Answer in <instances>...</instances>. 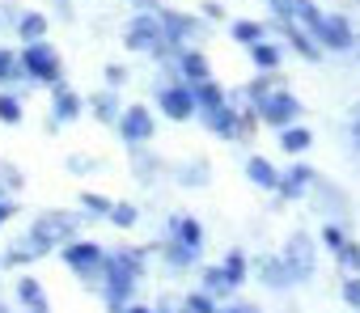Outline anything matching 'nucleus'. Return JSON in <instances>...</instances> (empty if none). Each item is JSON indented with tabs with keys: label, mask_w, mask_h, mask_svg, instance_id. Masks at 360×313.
<instances>
[{
	"label": "nucleus",
	"mask_w": 360,
	"mask_h": 313,
	"mask_svg": "<svg viewBox=\"0 0 360 313\" xmlns=\"http://www.w3.org/2000/svg\"><path fill=\"white\" fill-rule=\"evenodd\" d=\"M22 64H26V72L34 76V81H60V55L51 51V47H43V43H34L26 55H22Z\"/></svg>",
	"instance_id": "obj_1"
},
{
	"label": "nucleus",
	"mask_w": 360,
	"mask_h": 313,
	"mask_svg": "<svg viewBox=\"0 0 360 313\" xmlns=\"http://www.w3.org/2000/svg\"><path fill=\"white\" fill-rule=\"evenodd\" d=\"M161 110H165L169 119H191V114H195V93H191L187 85H169V89L161 93Z\"/></svg>",
	"instance_id": "obj_2"
},
{
	"label": "nucleus",
	"mask_w": 360,
	"mask_h": 313,
	"mask_svg": "<svg viewBox=\"0 0 360 313\" xmlns=\"http://www.w3.org/2000/svg\"><path fill=\"white\" fill-rule=\"evenodd\" d=\"M297 98H288V93H267L263 98V119L267 123H276V127H288L292 119H297Z\"/></svg>",
	"instance_id": "obj_3"
},
{
	"label": "nucleus",
	"mask_w": 360,
	"mask_h": 313,
	"mask_svg": "<svg viewBox=\"0 0 360 313\" xmlns=\"http://www.w3.org/2000/svg\"><path fill=\"white\" fill-rule=\"evenodd\" d=\"M131 279H136V267H131L127 258H115V262H110V288H106L110 305H119V300L131 292Z\"/></svg>",
	"instance_id": "obj_4"
},
{
	"label": "nucleus",
	"mask_w": 360,
	"mask_h": 313,
	"mask_svg": "<svg viewBox=\"0 0 360 313\" xmlns=\"http://www.w3.org/2000/svg\"><path fill=\"white\" fill-rule=\"evenodd\" d=\"M314 34H318L330 51H343V47L352 43V30H347V22H343V18H322Z\"/></svg>",
	"instance_id": "obj_5"
},
{
	"label": "nucleus",
	"mask_w": 360,
	"mask_h": 313,
	"mask_svg": "<svg viewBox=\"0 0 360 313\" xmlns=\"http://www.w3.org/2000/svg\"><path fill=\"white\" fill-rule=\"evenodd\" d=\"M119 131H123L127 140H144V135L153 131V119H148V110H144V106H131V110L119 119Z\"/></svg>",
	"instance_id": "obj_6"
},
{
	"label": "nucleus",
	"mask_w": 360,
	"mask_h": 313,
	"mask_svg": "<svg viewBox=\"0 0 360 313\" xmlns=\"http://www.w3.org/2000/svg\"><path fill=\"white\" fill-rule=\"evenodd\" d=\"M157 34H161V30H157V22H153V18H136V22H131V30H127V47H131V51L153 47V43H157Z\"/></svg>",
	"instance_id": "obj_7"
},
{
	"label": "nucleus",
	"mask_w": 360,
	"mask_h": 313,
	"mask_svg": "<svg viewBox=\"0 0 360 313\" xmlns=\"http://www.w3.org/2000/svg\"><path fill=\"white\" fill-rule=\"evenodd\" d=\"M64 258H68L77 271H89V267H98V262H102V250H98V246H89V241H77V246H68V250H64Z\"/></svg>",
	"instance_id": "obj_8"
},
{
	"label": "nucleus",
	"mask_w": 360,
	"mask_h": 313,
	"mask_svg": "<svg viewBox=\"0 0 360 313\" xmlns=\"http://www.w3.org/2000/svg\"><path fill=\"white\" fill-rule=\"evenodd\" d=\"M246 174H250V182H255V187H263V191L280 187V174L263 161V156H250V161H246Z\"/></svg>",
	"instance_id": "obj_9"
},
{
	"label": "nucleus",
	"mask_w": 360,
	"mask_h": 313,
	"mask_svg": "<svg viewBox=\"0 0 360 313\" xmlns=\"http://www.w3.org/2000/svg\"><path fill=\"white\" fill-rule=\"evenodd\" d=\"M208 127H212L217 135H225V140L242 131V127H238V114H233V110H225V106H212V110H208Z\"/></svg>",
	"instance_id": "obj_10"
},
{
	"label": "nucleus",
	"mask_w": 360,
	"mask_h": 313,
	"mask_svg": "<svg viewBox=\"0 0 360 313\" xmlns=\"http://www.w3.org/2000/svg\"><path fill=\"white\" fill-rule=\"evenodd\" d=\"M280 144H284L288 152H305V148L314 144V131H305V127H284V131H280Z\"/></svg>",
	"instance_id": "obj_11"
},
{
	"label": "nucleus",
	"mask_w": 360,
	"mask_h": 313,
	"mask_svg": "<svg viewBox=\"0 0 360 313\" xmlns=\"http://www.w3.org/2000/svg\"><path fill=\"white\" fill-rule=\"evenodd\" d=\"M288 258H292V275H305V271L314 267V258H309V241H305V237H292Z\"/></svg>",
	"instance_id": "obj_12"
},
{
	"label": "nucleus",
	"mask_w": 360,
	"mask_h": 313,
	"mask_svg": "<svg viewBox=\"0 0 360 313\" xmlns=\"http://www.w3.org/2000/svg\"><path fill=\"white\" fill-rule=\"evenodd\" d=\"M161 26H165V34H169V39H187V34L195 30V22H191L187 13H165V18H161Z\"/></svg>",
	"instance_id": "obj_13"
},
{
	"label": "nucleus",
	"mask_w": 360,
	"mask_h": 313,
	"mask_svg": "<svg viewBox=\"0 0 360 313\" xmlns=\"http://www.w3.org/2000/svg\"><path fill=\"white\" fill-rule=\"evenodd\" d=\"M178 64H183V72H187L191 81H208V60H204L200 51H187L183 60H178Z\"/></svg>",
	"instance_id": "obj_14"
},
{
	"label": "nucleus",
	"mask_w": 360,
	"mask_h": 313,
	"mask_svg": "<svg viewBox=\"0 0 360 313\" xmlns=\"http://www.w3.org/2000/svg\"><path fill=\"white\" fill-rule=\"evenodd\" d=\"M174 233L183 237V246H187V250H195V246H200V237H204V233H200V225H195L191 216H183V220H174Z\"/></svg>",
	"instance_id": "obj_15"
},
{
	"label": "nucleus",
	"mask_w": 360,
	"mask_h": 313,
	"mask_svg": "<svg viewBox=\"0 0 360 313\" xmlns=\"http://www.w3.org/2000/svg\"><path fill=\"white\" fill-rule=\"evenodd\" d=\"M250 55H255V64H259L263 72H271V68L280 64V51H276L271 43H255V51H250Z\"/></svg>",
	"instance_id": "obj_16"
},
{
	"label": "nucleus",
	"mask_w": 360,
	"mask_h": 313,
	"mask_svg": "<svg viewBox=\"0 0 360 313\" xmlns=\"http://www.w3.org/2000/svg\"><path fill=\"white\" fill-rule=\"evenodd\" d=\"M18 292H22V300H26L30 309H43V305H47V296H43V288H39L34 279H22V284H18Z\"/></svg>",
	"instance_id": "obj_17"
},
{
	"label": "nucleus",
	"mask_w": 360,
	"mask_h": 313,
	"mask_svg": "<svg viewBox=\"0 0 360 313\" xmlns=\"http://www.w3.org/2000/svg\"><path fill=\"white\" fill-rule=\"evenodd\" d=\"M259 34H263V26H259V22H238V26H233V39H238V43H250V47H255V43H259Z\"/></svg>",
	"instance_id": "obj_18"
},
{
	"label": "nucleus",
	"mask_w": 360,
	"mask_h": 313,
	"mask_svg": "<svg viewBox=\"0 0 360 313\" xmlns=\"http://www.w3.org/2000/svg\"><path fill=\"white\" fill-rule=\"evenodd\" d=\"M77 110H81V102H77L68 89H60V93H56V114H60V119H72Z\"/></svg>",
	"instance_id": "obj_19"
},
{
	"label": "nucleus",
	"mask_w": 360,
	"mask_h": 313,
	"mask_svg": "<svg viewBox=\"0 0 360 313\" xmlns=\"http://www.w3.org/2000/svg\"><path fill=\"white\" fill-rule=\"evenodd\" d=\"M195 102H200V106H208V110H212V106H221V85L204 81V85H200V93H195Z\"/></svg>",
	"instance_id": "obj_20"
},
{
	"label": "nucleus",
	"mask_w": 360,
	"mask_h": 313,
	"mask_svg": "<svg viewBox=\"0 0 360 313\" xmlns=\"http://www.w3.org/2000/svg\"><path fill=\"white\" fill-rule=\"evenodd\" d=\"M0 119H5V123H18V119H22V102L9 98V93H0Z\"/></svg>",
	"instance_id": "obj_21"
},
{
	"label": "nucleus",
	"mask_w": 360,
	"mask_h": 313,
	"mask_svg": "<svg viewBox=\"0 0 360 313\" xmlns=\"http://www.w3.org/2000/svg\"><path fill=\"white\" fill-rule=\"evenodd\" d=\"M288 39H292V47H297V51H301L305 60H318V47H314V43H309V39H305L301 30H292V26H288Z\"/></svg>",
	"instance_id": "obj_22"
},
{
	"label": "nucleus",
	"mask_w": 360,
	"mask_h": 313,
	"mask_svg": "<svg viewBox=\"0 0 360 313\" xmlns=\"http://www.w3.org/2000/svg\"><path fill=\"white\" fill-rule=\"evenodd\" d=\"M43 30H47V22H43L39 13H26V18H22V34H26V39H39Z\"/></svg>",
	"instance_id": "obj_23"
},
{
	"label": "nucleus",
	"mask_w": 360,
	"mask_h": 313,
	"mask_svg": "<svg viewBox=\"0 0 360 313\" xmlns=\"http://www.w3.org/2000/svg\"><path fill=\"white\" fill-rule=\"evenodd\" d=\"M339 258H343V267L360 271V246H356V241H343V246H339Z\"/></svg>",
	"instance_id": "obj_24"
},
{
	"label": "nucleus",
	"mask_w": 360,
	"mask_h": 313,
	"mask_svg": "<svg viewBox=\"0 0 360 313\" xmlns=\"http://www.w3.org/2000/svg\"><path fill=\"white\" fill-rule=\"evenodd\" d=\"M305 182H309V170H292V178H288V182H284L280 191H284V195H297V191H301Z\"/></svg>",
	"instance_id": "obj_25"
},
{
	"label": "nucleus",
	"mask_w": 360,
	"mask_h": 313,
	"mask_svg": "<svg viewBox=\"0 0 360 313\" xmlns=\"http://www.w3.org/2000/svg\"><path fill=\"white\" fill-rule=\"evenodd\" d=\"M221 275H225V284H238V279H242V254H233V258L225 262V271H221Z\"/></svg>",
	"instance_id": "obj_26"
},
{
	"label": "nucleus",
	"mask_w": 360,
	"mask_h": 313,
	"mask_svg": "<svg viewBox=\"0 0 360 313\" xmlns=\"http://www.w3.org/2000/svg\"><path fill=\"white\" fill-rule=\"evenodd\" d=\"M18 72V60L9 55V51H0V81H5V76H13Z\"/></svg>",
	"instance_id": "obj_27"
},
{
	"label": "nucleus",
	"mask_w": 360,
	"mask_h": 313,
	"mask_svg": "<svg viewBox=\"0 0 360 313\" xmlns=\"http://www.w3.org/2000/svg\"><path fill=\"white\" fill-rule=\"evenodd\" d=\"M343 296H347V305H352V309H360V279H347Z\"/></svg>",
	"instance_id": "obj_28"
},
{
	"label": "nucleus",
	"mask_w": 360,
	"mask_h": 313,
	"mask_svg": "<svg viewBox=\"0 0 360 313\" xmlns=\"http://www.w3.org/2000/svg\"><path fill=\"white\" fill-rule=\"evenodd\" d=\"M85 208H89V212H110V199H102V195H85Z\"/></svg>",
	"instance_id": "obj_29"
},
{
	"label": "nucleus",
	"mask_w": 360,
	"mask_h": 313,
	"mask_svg": "<svg viewBox=\"0 0 360 313\" xmlns=\"http://www.w3.org/2000/svg\"><path fill=\"white\" fill-rule=\"evenodd\" d=\"M191 313H217V305L208 296H191Z\"/></svg>",
	"instance_id": "obj_30"
},
{
	"label": "nucleus",
	"mask_w": 360,
	"mask_h": 313,
	"mask_svg": "<svg viewBox=\"0 0 360 313\" xmlns=\"http://www.w3.org/2000/svg\"><path fill=\"white\" fill-rule=\"evenodd\" d=\"M110 216H115L119 225H131V220H136V208H110Z\"/></svg>",
	"instance_id": "obj_31"
},
{
	"label": "nucleus",
	"mask_w": 360,
	"mask_h": 313,
	"mask_svg": "<svg viewBox=\"0 0 360 313\" xmlns=\"http://www.w3.org/2000/svg\"><path fill=\"white\" fill-rule=\"evenodd\" d=\"M326 241L339 250V246H343V229H335V225H330V229H326Z\"/></svg>",
	"instance_id": "obj_32"
},
{
	"label": "nucleus",
	"mask_w": 360,
	"mask_h": 313,
	"mask_svg": "<svg viewBox=\"0 0 360 313\" xmlns=\"http://www.w3.org/2000/svg\"><path fill=\"white\" fill-rule=\"evenodd\" d=\"M271 5H276L280 13H292V5H297V0H271Z\"/></svg>",
	"instance_id": "obj_33"
},
{
	"label": "nucleus",
	"mask_w": 360,
	"mask_h": 313,
	"mask_svg": "<svg viewBox=\"0 0 360 313\" xmlns=\"http://www.w3.org/2000/svg\"><path fill=\"white\" fill-rule=\"evenodd\" d=\"M9 216H13V204H0V225H5Z\"/></svg>",
	"instance_id": "obj_34"
},
{
	"label": "nucleus",
	"mask_w": 360,
	"mask_h": 313,
	"mask_svg": "<svg viewBox=\"0 0 360 313\" xmlns=\"http://www.w3.org/2000/svg\"><path fill=\"white\" fill-rule=\"evenodd\" d=\"M127 313H148V309H127Z\"/></svg>",
	"instance_id": "obj_35"
},
{
	"label": "nucleus",
	"mask_w": 360,
	"mask_h": 313,
	"mask_svg": "<svg viewBox=\"0 0 360 313\" xmlns=\"http://www.w3.org/2000/svg\"><path fill=\"white\" fill-rule=\"evenodd\" d=\"M356 140H360V123H356Z\"/></svg>",
	"instance_id": "obj_36"
},
{
	"label": "nucleus",
	"mask_w": 360,
	"mask_h": 313,
	"mask_svg": "<svg viewBox=\"0 0 360 313\" xmlns=\"http://www.w3.org/2000/svg\"><path fill=\"white\" fill-rule=\"evenodd\" d=\"M0 313H5V309H0Z\"/></svg>",
	"instance_id": "obj_37"
}]
</instances>
